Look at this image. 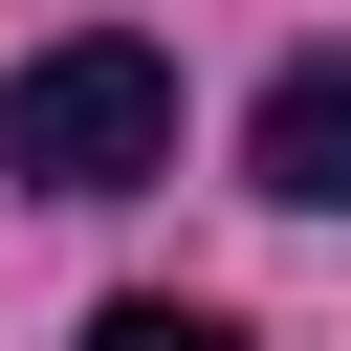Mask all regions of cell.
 <instances>
[{
	"label": "cell",
	"instance_id": "1",
	"mask_svg": "<svg viewBox=\"0 0 351 351\" xmlns=\"http://www.w3.org/2000/svg\"><path fill=\"white\" fill-rule=\"evenodd\" d=\"M0 176H44V197H132V176H176V66H154L132 22L44 44V66L0 88Z\"/></svg>",
	"mask_w": 351,
	"mask_h": 351
},
{
	"label": "cell",
	"instance_id": "2",
	"mask_svg": "<svg viewBox=\"0 0 351 351\" xmlns=\"http://www.w3.org/2000/svg\"><path fill=\"white\" fill-rule=\"evenodd\" d=\"M241 176H263L285 219H351V44H307V66L241 110Z\"/></svg>",
	"mask_w": 351,
	"mask_h": 351
},
{
	"label": "cell",
	"instance_id": "3",
	"mask_svg": "<svg viewBox=\"0 0 351 351\" xmlns=\"http://www.w3.org/2000/svg\"><path fill=\"white\" fill-rule=\"evenodd\" d=\"M88 351H241V329H219V307H176V285H110V307H88Z\"/></svg>",
	"mask_w": 351,
	"mask_h": 351
}]
</instances>
